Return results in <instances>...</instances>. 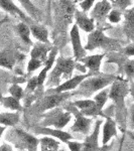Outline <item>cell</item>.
<instances>
[{
  "instance_id": "obj_1",
  "label": "cell",
  "mask_w": 134,
  "mask_h": 151,
  "mask_svg": "<svg viewBox=\"0 0 134 151\" xmlns=\"http://www.w3.org/2000/svg\"><path fill=\"white\" fill-rule=\"evenodd\" d=\"M75 65H76V63L72 58L58 57L55 62V67L53 69L48 77V82L47 85L58 87L61 84V79H71Z\"/></svg>"
},
{
  "instance_id": "obj_2",
  "label": "cell",
  "mask_w": 134,
  "mask_h": 151,
  "mask_svg": "<svg viewBox=\"0 0 134 151\" xmlns=\"http://www.w3.org/2000/svg\"><path fill=\"white\" fill-rule=\"evenodd\" d=\"M115 79V76H90L79 85L78 94L89 98L95 92H98L112 84V82Z\"/></svg>"
},
{
  "instance_id": "obj_3",
  "label": "cell",
  "mask_w": 134,
  "mask_h": 151,
  "mask_svg": "<svg viewBox=\"0 0 134 151\" xmlns=\"http://www.w3.org/2000/svg\"><path fill=\"white\" fill-rule=\"evenodd\" d=\"M6 139L14 144L15 147L27 151H37L40 141L29 133L19 128H12L7 132Z\"/></svg>"
},
{
  "instance_id": "obj_4",
  "label": "cell",
  "mask_w": 134,
  "mask_h": 151,
  "mask_svg": "<svg viewBox=\"0 0 134 151\" xmlns=\"http://www.w3.org/2000/svg\"><path fill=\"white\" fill-rule=\"evenodd\" d=\"M120 47V42L116 40L105 35L101 28L92 30L88 35L87 45L84 48L86 50H93L96 48H104L105 50H116Z\"/></svg>"
},
{
  "instance_id": "obj_5",
  "label": "cell",
  "mask_w": 134,
  "mask_h": 151,
  "mask_svg": "<svg viewBox=\"0 0 134 151\" xmlns=\"http://www.w3.org/2000/svg\"><path fill=\"white\" fill-rule=\"evenodd\" d=\"M129 92V88L127 82L124 80H118L116 78L112 82L111 88L109 89L108 98H110L115 103L117 108V113L121 114L124 110V105H125V97Z\"/></svg>"
},
{
  "instance_id": "obj_6",
  "label": "cell",
  "mask_w": 134,
  "mask_h": 151,
  "mask_svg": "<svg viewBox=\"0 0 134 151\" xmlns=\"http://www.w3.org/2000/svg\"><path fill=\"white\" fill-rule=\"evenodd\" d=\"M43 117V126H53L55 129H63L70 122L72 113L55 107Z\"/></svg>"
},
{
  "instance_id": "obj_7",
  "label": "cell",
  "mask_w": 134,
  "mask_h": 151,
  "mask_svg": "<svg viewBox=\"0 0 134 151\" xmlns=\"http://www.w3.org/2000/svg\"><path fill=\"white\" fill-rule=\"evenodd\" d=\"M48 95L43 97L40 101L36 102L35 106V110L37 112H45L52 110V109L55 108L64 102L66 99H68L71 96L70 92H64V93H53V92H48Z\"/></svg>"
},
{
  "instance_id": "obj_8",
  "label": "cell",
  "mask_w": 134,
  "mask_h": 151,
  "mask_svg": "<svg viewBox=\"0 0 134 151\" xmlns=\"http://www.w3.org/2000/svg\"><path fill=\"white\" fill-rule=\"evenodd\" d=\"M74 0H60L57 13V22L62 28H66L72 23L75 13Z\"/></svg>"
},
{
  "instance_id": "obj_9",
  "label": "cell",
  "mask_w": 134,
  "mask_h": 151,
  "mask_svg": "<svg viewBox=\"0 0 134 151\" xmlns=\"http://www.w3.org/2000/svg\"><path fill=\"white\" fill-rule=\"evenodd\" d=\"M69 112L70 113H74L75 115V122L73 124V126L71 127V130L73 132H79L85 135H88L91 129V124L93 119L92 118H87L86 116H84L80 111H78L75 107H70Z\"/></svg>"
},
{
  "instance_id": "obj_10",
  "label": "cell",
  "mask_w": 134,
  "mask_h": 151,
  "mask_svg": "<svg viewBox=\"0 0 134 151\" xmlns=\"http://www.w3.org/2000/svg\"><path fill=\"white\" fill-rule=\"evenodd\" d=\"M113 8L108 0H102L95 4L94 8L91 11V18L97 24H105L107 15Z\"/></svg>"
},
{
  "instance_id": "obj_11",
  "label": "cell",
  "mask_w": 134,
  "mask_h": 151,
  "mask_svg": "<svg viewBox=\"0 0 134 151\" xmlns=\"http://www.w3.org/2000/svg\"><path fill=\"white\" fill-rule=\"evenodd\" d=\"M74 105L80 109V112L84 116H102L107 118L105 114H103L101 109H99L97 107V105L95 104L94 100L91 99H85V100H79V101L74 102Z\"/></svg>"
},
{
  "instance_id": "obj_12",
  "label": "cell",
  "mask_w": 134,
  "mask_h": 151,
  "mask_svg": "<svg viewBox=\"0 0 134 151\" xmlns=\"http://www.w3.org/2000/svg\"><path fill=\"white\" fill-rule=\"evenodd\" d=\"M70 37L71 41H72V47H73V52H74V57L75 60H79L82 58L86 57L87 50H85L84 47L82 45L81 42V37H80V32H79V27L74 24L72 29L70 31Z\"/></svg>"
},
{
  "instance_id": "obj_13",
  "label": "cell",
  "mask_w": 134,
  "mask_h": 151,
  "mask_svg": "<svg viewBox=\"0 0 134 151\" xmlns=\"http://www.w3.org/2000/svg\"><path fill=\"white\" fill-rule=\"evenodd\" d=\"M101 120H97L94 131L86 137L84 143H82V151H103V147H100L98 144L100 127H101Z\"/></svg>"
},
{
  "instance_id": "obj_14",
  "label": "cell",
  "mask_w": 134,
  "mask_h": 151,
  "mask_svg": "<svg viewBox=\"0 0 134 151\" xmlns=\"http://www.w3.org/2000/svg\"><path fill=\"white\" fill-rule=\"evenodd\" d=\"M32 131L35 134H41V135L50 136V137H55L65 143H67L68 141H70L71 139L74 138L69 132L63 131L62 129H50L45 127V126H41V127L37 126V127L33 128Z\"/></svg>"
},
{
  "instance_id": "obj_15",
  "label": "cell",
  "mask_w": 134,
  "mask_h": 151,
  "mask_svg": "<svg viewBox=\"0 0 134 151\" xmlns=\"http://www.w3.org/2000/svg\"><path fill=\"white\" fill-rule=\"evenodd\" d=\"M90 76H93V75H92L91 73H87V74H84V75H78L76 77L73 78V79H69L65 83H63V84H60L58 87H55V89H53L50 92H53V93L71 92V91H73V90L76 89V88L79 86L85 79H87V78L90 77Z\"/></svg>"
},
{
  "instance_id": "obj_16",
  "label": "cell",
  "mask_w": 134,
  "mask_h": 151,
  "mask_svg": "<svg viewBox=\"0 0 134 151\" xmlns=\"http://www.w3.org/2000/svg\"><path fill=\"white\" fill-rule=\"evenodd\" d=\"M105 57V53L102 55H89V57H84L78 62H81L84 64L85 67L89 70V73L92 75H99L100 74V67H101V62L103 58Z\"/></svg>"
},
{
  "instance_id": "obj_17",
  "label": "cell",
  "mask_w": 134,
  "mask_h": 151,
  "mask_svg": "<svg viewBox=\"0 0 134 151\" xmlns=\"http://www.w3.org/2000/svg\"><path fill=\"white\" fill-rule=\"evenodd\" d=\"M52 48L53 47L50 45V43H43L40 42V41L36 42L35 45H33V48L30 52V58L40 60L43 64L47 60L48 52H50Z\"/></svg>"
},
{
  "instance_id": "obj_18",
  "label": "cell",
  "mask_w": 134,
  "mask_h": 151,
  "mask_svg": "<svg viewBox=\"0 0 134 151\" xmlns=\"http://www.w3.org/2000/svg\"><path fill=\"white\" fill-rule=\"evenodd\" d=\"M74 17L76 19V25L82 30H84L85 32H91L95 29L94 21L90 17H88L84 11L75 10Z\"/></svg>"
},
{
  "instance_id": "obj_19",
  "label": "cell",
  "mask_w": 134,
  "mask_h": 151,
  "mask_svg": "<svg viewBox=\"0 0 134 151\" xmlns=\"http://www.w3.org/2000/svg\"><path fill=\"white\" fill-rule=\"evenodd\" d=\"M57 55H58V47H53L50 52V55H48V58L43 64L45 65V67L43 68V70L40 73V75L36 76L37 77V85L38 87L43 86V83L45 81V78H47V75H48V72L50 70V69L53 68V63L55 60V58H57Z\"/></svg>"
},
{
  "instance_id": "obj_20",
  "label": "cell",
  "mask_w": 134,
  "mask_h": 151,
  "mask_svg": "<svg viewBox=\"0 0 134 151\" xmlns=\"http://www.w3.org/2000/svg\"><path fill=\"white\" fill-rule=\"evenodd\" d=\"M106 119V122L103 125V146H106L107 143L111 140V138L118 136L115 121L110 117H107Z\"/></svg>"
},
{
  "instance_id": "obj_21",
  "label": "cell",
  "mask_w": 134,
  "mask_h": 151,
  "mask_svg": "<svg viewBox=\"0 0 134 151\" xmlns=\"http://www.w3.org/2000/svg\"><path fill=\"white\" fill-rule=\"evenodd\" d=\"M0 7H1L4 11L12 14L13 16H17V17L21 18L24 22H26V21H30V19L26 17L25 14H24L23 12L13 3L12 0H0Z\"/></svg>"
},
{
  "instance_id": "obj_22",
  "label": "cell",
  "mask_w": 134,
  "mask_h": 151,
  "mask_svg": "<svg viewBox=\"0 0 134 151\" xmlns=\"http://www.w3.org/2000/svg\"><path fill=\"white\" fill-rule=\"evenodd\" d=\"M28 26L29 29H30V33L35 36V38H36L40 42L50 43V41H48V31L45 26L33 23H29Z\"/></svg>"
},
{
  "instance_id": "obj_23",
  "label": "cell",
  "mask_w": 134,
  "mask_h": 151,
  "mask_svg": "<svg viewBox=\"0 0 134 151\" xmlns=\"http://www.w3.org/2000/svg\"><path fill=\"white\" fill-rule=\"evenodd\" d=\"M16 62V57L13 52L9 50H4L0 52V67L6 68L8 70L13 69Z\"/></svg>"
},
{
  "instance_id": "obj_24",
  "label": "cell",
  "mask_w": 134,
  "mask_h": 151,
  "mask_svg": "<svg viewBox=\"0 0 134 151\" xmlns=\"http://www.w3.org/2000/svg\"><path fill=\"white\" fill-rule=\"evenodd\" d=\"M38 141H40L41 151H58L60 147V142L52 137L45 136L38 139Z\"/></svg>"
},
{
  "instance_id": "obj_25",
  "label": "cell",
  "mask_w": 134,
  "mask_h": 151,
  "mask_svg": "<svg viewBox=\"0 0 134 151\" xmlns=\"http://www.w3.org/2000/svg\"><path fill=\"white\" fill-rule=\"evenodd\" d=\"M125 33H127L128 37L133 38L134 35V10L133 8L126 9L125 12Z\"/></svg>"
},
{
  "instance_id": "obj_26",
  "label": "cell",
  "mask_w": 134,
  "mask_h": 151,
  "mask_svg": "<svg viewBox=\"0 0 134 151\" xmlns=\"http://www.w3.org/2000/svg\"><path fill=\"white\" fill-rule=\"evenodd\" d=\"M19 116L18 113H1L0 114V124L3 126H10L14 127L19 122Z\"/></svg>"
},
{
  "instance_id": "obj_27",
  "label": "cell",
  "mask_w": 134,
  "mask_h": 151,
  "mask_svg": "<svg viewBox=\"0 0 134 151\" xmlns=\"http://www.w3.org/2000/svg\"><path fill=\"white\" fill-rule=\"evenodd\" d=\"M16 32L18 33V35L20 36V38L23 40V42H25L26 45H32V41H31L30 37V29H29V26L26 24L25 22H21L16 25Z\"/></svg>"
},
{
  "instance_id": "obj_28",
  "label": "cell",
  "mask_w": 134,
  "mask_h": 151,
  "mask_svg": "<svg viewBox=\"0 0 134 151\" xmlns=\"http://www.w3.org/2000/svg\"><path fill=\"white\" fill-rule=\"evenodd\" d=\"M0 102L3 104L4 107L8 109H11V110H20L21 105H20V101L17 100L14 97H0Z\"/></svg>"
},
{
  "instance_id": "obj_29",
  "label": "cell",
  "mask_w": 134,
  "mask_h": 151,
  "mask_svg": "<svg viewBox=\"0 0 134 151\" xmlns=\"http://www.w3.org/2000/svg\"><path fill=\"white\" fill-rule=\"evenodd\" d=\"M18 1L20 2L21 5L27 10V12L32 16L33 18H36V19L40 18V12L35 5H33V3L30 1V0H18Z\"/></svg>"
},
{
  "instance_id": "obj_30",
  "label": "cell",
  "mask_w": 134,
  "mask_h": 151,
  "mask_svg": "<svg viewBox=\"0 0 134 151\" xmlns=\"http://www.w3.org/2000/svg\"><path fill=\"white\" fill-rule=\"evenodd\" d=\"M108 93H109V89H104L102 91H100L96 96L94 97V102L97 105L99 109H103V107L105 106L107 100H108Z\"/></svg>"
},
{
  "instance_id": "obj_31",
  "label": "cell",
  "mask_w": 134,
  "mask_h": 151,
  "mask_svg": "<svg viewBox=\"0 0 134 151\" xmlns=\"http://www.w3.org/2000/svg\"><path fill=\"white\" fill-rule=\"evenodd\" d=\"M110 2L112 7L115 9H119V10H126L129 6L132 4L131 0H108Z\"/></svg>"
},
{
  "instance_id": "obj_32",
  "label": "cell",
  "mask_w": 134,
  "mask_h": 151,
  "mask_svg": "<svg viewBox=\"0 0 134 151\" xmlns=\"http://www.w3.org/2000/svg\"><path fill=\"white\" fill-rule=\"evenodd\" d=\"M121 16H122V11L119 10V9L112 8L108 13V15H107V18L112 23H118L121 20Z\"/></svg>"
},
{
  "instance_id": "obj_33",
  "label": "cell",
  "mask_w": 134,
  "mask_h": 151,
  "mask_svg": "<svg viewBox=\"0 0 134 151\" xmlns=\"http://www.w3.org/2000/svg\"><path fill=\"white\" fill-rule=\"evenodd\" d=\"M9 93L11 94L12 97L16 98L17 100H19V101L24 97L23 89L20 86H18V85H12L10 87V89H9Z\"/></svg>"
},
{
  "instance_id": "obj_34",
  "label": "cell",
  "mask_w": 134,
  "mask_h": 151,
  "mask_svg": "<svg viewBox=\"0 0 134 151\" xmlns=\"http://www.w3.org/2000/svg\"><path fill=\"white\" fill-rule=\"evenodd\" d=\"M37 87H38V85H37V77L35 76V77L31 78V79L29 80V82H28V84H27V87H26V90H25V92H24V93H28V94L33 93Z\"/></svg>"
},
{
  "instance_id": "obj_35",
  "label": "cell",
  "mask_w": 134,
  "mask_h": 151,
  "mask_svg": "<svg viewBox=\"0 0 134 151\" xmlns=\"http://www.w3.org/2000/svg\"><path fill=\"white\" fill-rule=\"evenodd\" d=\"M43 63L40 60H35V58H30V60L28 62V65H27V72L28 73H31L33 70H37L38 68L41 67Z\"/></svg>"
},
{
  "instance_id": "obj_36",
  "label": "cell",
  "mask_w": 134,
  "mask_h": 151,
  "mask_svg": "<svg viewBox=\"0 0 134 151\" xmlns=\"http://www.w3.org/2000/svg\"><path fill=\"white\" fill-rule=\"evenodd\" d=\"M95 1H96V0H83L81 3H80V6H81V8L83 9V11L87 12L88 10H90V8H92Z\"/></svg>"
},
{
  "instance_id": "obj_37",
  "label": "cell",
  "mask_w": 134,
  "mask_h": 151,
  "mask_svg": "<svg viewBox=\"0 0 134 151\" xmlns=\"http://www.w3.org/2000/svg\"><path fill=\"white\" fill-rule=\"evenodd\" d=\"M67 144H68V146H69L71 151H82V143L68 141Z\"/></svg>"
},
{
  "instance_id": "obj_38",
  "label": "cell",
  "mask_w": 134,
  "mask_h": 151,
  "mask_svg": "<svg viewBox=\"0 0 134 151\" xmlns=\"http://www.w3.org/2000/svg\"><path fill=\"white\" fill-rule=\"evenodd\" d=\"M123 53L126 55H129V57H132L134 55V45L133 43H130L128 47H126L125 50H123Z\"/></svg>"
},
{
  "instance_id": "obj_39",
  "label": "cell",
  "mask_w": 134,
  "mask_h": 151,
  "mask_svg": "<svg viewBox=\"0 0 134 151\" xmlns=\"http://www.w3.org/2000/svg\"><path fill=\"white\" fill-rule=\"evenodd\" d=\"M0 151H13L11 148V146L7 143H3L1 146H0Z\"/></svg>"
},
{
  "instance_id": "obj_40",
  "label": "cell",
  "mask_w": 134,
  "mask_h": 151,
  "mask_svg": "<svg viewBox=\"0 0 134 151\" xmlns=\"http://www.w3.org/2000/svg\"><path fill=\"white\" fill-rule=\"evenodd\" d=\"M5 126H1L0 125V138H1V135H2V133L4 132V131H5Z\"/></svg>"
},
{
  "instance_id": "obj_41",
  "label": "cell",
  "mask_w": 134,
  "mask_h": 151,
  "mask_svg": "<svg viewBox=\"0 0 134 151\" xmlns=\"http://www.w3.org/2000/svg\"><path fill=\"white\" fill-rule=\"evenodd\" d=\"M107 149H108V147H107V145H106V146H103V151H107Z\"/></svg>"
},
{
  "instance_id": "obj_42",
  "label": "cell",
  "mask_w": 134,
  "mask_h": 151,
  "mask_svg": "<svg viewBox=\"0 0 134 151\" xmlns=\"http://www.w3.org/2000/svg\"><path fill=\"white\" fill-rule=\"evenodd\" d=\"M119 151H121V149H120V150H119Z\"/></svg>"
},
{
  "instance_id": "obj_43",
  "label": "cell",
  "mask_w": 134,
  "mask_h": 151,
  "mask_svg": "<svg viewBox=\"0 0 134 151\" xmlns=\"http://www.w3.org/2000/svg\"><path fill=\"white\" fill-rule=\"evenodd\" d=\"M0 73H1V72H0Z\"/></svg>"
}]
</instances>
